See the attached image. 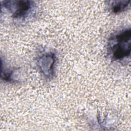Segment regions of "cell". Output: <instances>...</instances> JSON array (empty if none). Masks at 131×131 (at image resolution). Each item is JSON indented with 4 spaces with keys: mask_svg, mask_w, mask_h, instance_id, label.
Instances as JSON below:
<instances>
[{
    "mask_svg": "<svg viewBox=\"0 0 131 131\" xmlns=\"http://www.w3.org/2000/svg\"><path fill=\"white\" fill-rule=\"evenodd\" d=\"M107 45V53L111 60L122 61L129 58L131 51L130 28H124L112 35Z\"/></svg>",
    "mask_w": 131,
    "mask_h": 131,
    "instance_id": "6da1fadb",
    "label": "cell"
},
{
    "mask_svg": "<svg viewBox=\"0 0 131 131\" xmlns=\"http://www.w3.org/2000/svg\"><path fill=\"white\" fill-rule=\"evenodd\" d=\"M35 4L31 1H4L1 2L4 8L14 19L23 20L31 16L35 11Z\"/></svg>",
    "mask_w": 131,
    "mask_h": 131,
    "instance_id": "7a4b0ae2",
    "label": "cell"
},
{
    "mask_svg": "<svg viewBox=\"0 0 131 131\" xmlns=\"http://www.w3.org/2000/svg\"><path fill=\"white\" fill-rule=\"evenodd\" d=\"M56 61V54L51 51L41 53L37 57V67L40 73L46 79H51L54 77Z\"/></svg>",
    "mask_w": 131,
    "mask_h": 131,
    "instance_id": "3957f363",
    "label": "cell"
},
{
    "mask_svg": "<svg viewBox=\"0 0 131 131\" xmlns=\"http://www.w3.org/2000/svg\"><path fill=\"white\" fill-rule=\"evenodd\" d=\"M21 73L19 69L8 68L4 67V69L2 68L1 78L7 82H18L21 81L23 79Z\"/></svg>",
    "mask_w": 131,
    "mask_h": 131,
    "instance_id": "277c9868",
    "label": "cell"
},
{
    "mask_svg": "<svg viewBox=\"0 0 131 131\" xmlns=\"http://www.w3.org/2000/svg\"><path fill=\"white\" fill-rule=\"evenodd\" d=\"M130 2V1H112L106 2L109 11L114 14H119L126 11L129 8Z\"/></svg>",
    "mask_w": 131,
    "mask_h": 131,
    "instance_id": "5b68a950",
    "label": "cell"
}]
</instances>
